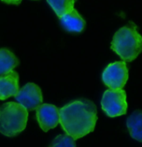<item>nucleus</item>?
<instances>
[{
	"label": "nucleus",
	"mask_w": 142,
	"mask_h": 147,
	"mask_svg": "<svg viewBox=\"0 0 142 147\" xmlns=\"http://www.w3.org/2000/svg\"><path fill=\"white\" fill-rule=\"evenodd\" d=\"M59 115L62 128L75 140L92 132L97 120V106L85 99L64 105L59 110Z\"/></svg>",
	"instance_id": "1"
},
{
	"label": "nucleus",
	"mask_w": 142,
	"mask_h": 147,
	"mask_svg": "<svg viewBox=\"0 0 142 147\" xmlns=\"http://www.w3.org/2000/svg\"><path fill=\"white\" fill-rule=\"evenodd\" d=\"M111 49L125 62H132L142 52V36L133 22L116 31Z\"/></svg>",
	"instance_id": "2"
},
{
	"label": "nucleus",
	"mask_w": 142,
	"mask_h": 147,
	"mask_svg": "<svg viewBox=\"0 0 142 147\" xmlns=\"http://www.w3.org/2000/svg\"><path fill=\"white\" fill-rule=\"evenodd\" d=\"M28 112L18 102H7L0 107V133L8 137L18 136L26 128Z\"/></svg>",
	"instance_id": "3"
},
{
	"label": "nucleus",
	"mask_w": 142,
	"mask_h": 147,
	"mask_svg": "<svg viewBox=\"0 0 142 147\" xmlns=\"http://www.w3.org/2000/svg\"><path fill=\"white\" fill-rule=\"evenodd\" d=\"M101 108L109 117H116L126 114V93L124 90H107L101 99Z\"/></svg>",
	"instance_id": "4"
},
{
	"label": "nucleus",
	"mask_w": 142,
	"mask_h": 147,
	"mask_svg": "<svg viewBox=\"0 0 142 147\" xmlns=\"http://www.w3.org/2000/svg\"><path fill=\"white\" fill-rule=\"evenodd\" d=\"M128 69L124 61L108 64L102 73V81L111 90H121L128 80Z\"/></svg>",
	"instance_id": "5"
},
{
	"label": "nucleus",
	"mask_w": 142,
	"mask_h": 147,
	"mask_svg": "<svg viewBox=\"0 0 142 147\" xmlns=\"http://www.w3.org/2000/svg\"><path fill=\"white\" fill-rule=\"evenodd\" d=\"M15 99L27 110H37L43 103V94L38 85L27 83L19 90Z\"/></svg>",
	"instance_id": "6"
},
{
	"label": "nucleus",
	"mask_w": 142,
	"mask_h": 147,
	"mask_svg": "<svg viewBox=\"0 0 142 147\" xmlns=\"http://www.w3.org/2000/svg\"><path fill=\"white\" fill-rule=\"evenodd\" d=\"M36 110L38 125L43 131L47 132L58 125L60 115L59 109L57 106L50 104H43Z\"/></svg>",
	"instance_id": "7"
},
{
	"label": "nucleus",
	"mask_w": 142,
	"mask_h": 147,
	"mask_svg": "<svg viewBox=\"0 0 142 147\" xmlns=\"http://www.w3.org/2000/svg\"><path fill=\"white\" fill-rule=\"evenodd\" d=\"M19 75L12 70L0 76V100H5L9 97L16 96L19 91Z\"/></svg>",
	"instance_id": "8"
},
{
	"label": "nucleus",
	"mask_w": 142,
	"mask_h": 147,
	"mask_svg": "<svg viewBox=\"0 0 142 147\" xmlns=\"http://www.w3.org/2000/svg\"><path fill=\"white\" fill-rule=\"evenodd\" d=\"M59 18L62 28L71 33H81L86 26L85 20L75 9Z\"/></svg>",
	"instance_id": "9"
},
{
	"label": "nucleus",
	"mask_w": 142,
	"mask_h": 147,
	"mask_svg": "<svg viewBox=\"0 0 142 147\" xmlns=\"http://www.w3.org/2000/svg\"><path fill=\"white\" fill-rule=\"evenodd\" d=\"M126 126L131 136L137 141L142 142V111L136 110L128 117Z\"/></svg>",
	"instance_id": "10"
},
{
	"label": "nucleus",
	"mask_w": 142,
	"mask_h": 147,
	"mask_svg": "<svg viewBox=\"0 0 142 147\" xmlns=\"http://www.w3.org/2000/svg\"><path fill=\"white\" fill-rule=\"evenodd\" d=\"M19 60L8 49H0V75L9 73L18 67Z\"/></svg>",
	"instance_id": "11"
},
{
	"label": "nucleus",
	"mask_w": 142,
	"mask_h": 147,
	"mask_svg": "<svg viewBox=\"0 0 142 147\" xmlns=\"http://www.w3.org/2000/svg\"><path fill=\"white\" fill-rule=\"evenodd\" d=\"M76 1L77 0H47L58 18L72 11Z\"/></svg>",
	"instance_id": "12"
},
{
	"label": "nucleus",
	"mask_w": 142,
	"mask_h": 147,
	"mask_svg": "<svg viewBox=\"0 0 142 147\" xmlns=\"http://www.w3.org/2000/svg\"><path fill=\"white\" fill-rule=\"evenodd\" d=\"M49 147H77L75 140L67 135H59L54 139Z\"/></svg>",
	"instance_id": "13"
},
{
	"label": "nucleus",
	"mask_w": 142,
	"mask_h": 147,
	"mask_svg": "<svg viewBox=\"0 0 142 147\" xmlns=\"http://www.w3.org/2000/svg\"><path fill=\"white\" fill-rule=\"evenodd\" d=\"M1 1L8 4H14V5H18L22 2V0H1Z\"/></svg>",
	"instance_id": "14"
},
{
	"label": "nucleus",
	"mask_w": 142,
	"mask_h": 147,
	"mask_svg": "<svg viewBox=\"0 0 142 147\" xmlns=\"http://www.w3.org/2000/svg\"><path fill=\"white\" fill-rule=\"evenodd\" d=\"M34 1H37V0H34Z\"/></svg>",
	"instance_id": "15"
}]
</instances>
